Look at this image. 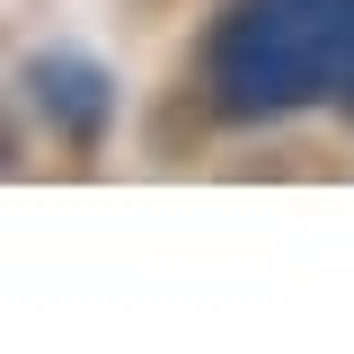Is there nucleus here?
<instances>
[{"label": "nucleus", "instance_id": "obj_1", "mask_svg": "<svg viewBox=\"0 0 354 354\" xmlns=\"http://www.w3.org/2000/svg\"><path fill=\"white\" fill-rule=\"evenodd\" d=\"M204 97L221 124L354 106V0H239L204 44Z\"/></svg>", "mask_w": 354, "mask_h": 354}, {"label": "nucleus", "instance_id": "obj_2", "mask_svg": "<svg viewBox=\"0 0 354 354\" xmlns=\"http://www.w3.org/2000/svg\"><path fill=\"white\" fill-rule=\"evenodd\" d=\"M18 97H27V115H36L62 151H80V160L115 133V106H124L115 71H106L97 53H80V44H36V53L18 62Z\"/></svg>", "mask_w": 354, "mask_h": 354}]
</instances>
